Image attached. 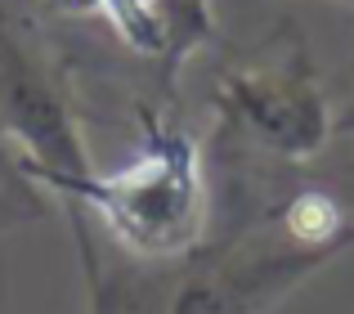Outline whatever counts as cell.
Returning a JSON list of instances; mask_svg holds the SVG:
<instances>
[{"label":"cell","instance_id":"cell-1","mask_svg":"<svg viewBox=\"0 0 354 314\" xmlns=\"http://www.w3.org/2000/svg\"><path fill=\"white\" fill-rule=\"evenodd\" d=\"M144 140L130 162L113 171H90L59 193L72 211L95 216L126 256L166 265L202 247L211 234V184L193 135L175 122L139 108Z\"/></svg>","mask_w":354,"mask_h":314},{"label":"cell","instance_id":"cell-2","mask_svg":"<svg viewBox=\"0 0 354 314\" xmlns=\"http://www.w3.org/2000/svg\"><path fill=\"white\" fill-rule=\"evenodd\" d=\"M216 113L220 140L283 166L314 162L337 131L319 68L296 27H283L251 63L220 77Z\"/></svg>","mask_w":354,"mask_h":314},{"label":"cell","instance_id":"cell-3","mask_svg":"<svg viewBox=\"0 0 354 314\" xmlns=\"http://www.w3.org/2000/svg\"><path fill=\"white\" fill-rule=\"evenodd\" d=\"M0 135L23 153L18 171L50 193H63L95 171L68 95L9 0H0Z\"/></svg>","mask_w":354,"mask_h":314},{"label":"cell","instance_id":"cell-4","mask_svg":"<svg viewBox=\"0 0 354 314\" xmlns=\"http://www.w3.org/2000/svg\"><path fill=\"white\" fill-rule=\"evenodd\" d=\"M45 5L72 18L99 14L135 54L162 63L166 81L198 45L216 36L211 0H45Z\"/></svg>","mask_w":354,"mask_h":314},{"label":"cell","instance_id":"cell-5","mask_svg":"<svg viewBox=\"0 0 354 314\" xmlns=\"http://www.w3.org/2000/svg\"><path fill=\"white\" fill-rule=\"evenodd\" d=\"M314 184H323V189L332 193V198L341 202V207L354 216V157H346V162H337V166H328L323 175H310Z\"/></svg>","mask_w":354,"mask_h":314},{"label":"cell","instance_id":"cell-6","mask_svg":"<svg viewBox=\"0 0 354 314\" xmlns=\"http://www.w3.org/2000/svg\"><path fill=\"white\" fill-rule=\"evenodd\" d=\"M337 135H346V140H354V99L346 108H341V117H337Z\"/></svg>","mask_w":354,"mask_h":314},{"label":"cell","instance_id":"cell-7","mask_svg":"<svg viewBox=\"0 0 354 314\" xmlns=\"http://www.w3.org/2000/svg\"><path fill=\"white\" fill-rule=\"evenodd\" d=\"M341 5H350V9H354V0H341Z\"/></svg>","mask_w":354,"mask_h":314}]
</instances>
